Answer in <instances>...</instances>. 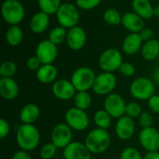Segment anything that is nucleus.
<instances>
[{"label": "nucleus", "instance_id": "1", "mask_svg": "<svg viewBox=\"0 0 159 159\" xmlns=\"http://www.w3.org/2000/svg\"><path fill=\"white\" fill-rule=\"evenodd\" d=\"M16 142L20 150L31 152L40 143V133L34 124H21L16 132Z\"/></svg>", "mask_w": 159, "mask_h": 159}, {"label": "nucleus", "instance_id": "2", "mask_svg": "<svg viewBox=\"0 0 159 159\" xmlns=\"http://www.w3.org/2000/svg\"><path fill=\"white\" fill-rule=\"evenodd\" d=\"M111 141V136L107 129L96 128L88 133L84 143L91 154L100 155L109 149Z\"/></svg>", "mask_w": 159, "mask_h": 159}, {"label": "nucleus", "instance_id": "3", "mask_svg": "<svg viewBox=\"0 0 159 159\" xmlns=\"http://www.w3.org/2000/svg\"><path fill=\"white\" fill-rule=\"evenodd\" d=\"M1 13L4 20L10 25H18L25 16L24 7L19 0H5L2 4Z\"/></svg>", "mask_w": 159, "mask_h": 159}, {"label": "nucleus", "instance_id": "4", "mask_svg": "<svg viewBox=\"0 0 159 159\" xmlns=\"http://www.w3.org/2000/svg\"><path fill=\"white\" fill-rule=\"evenodd\" d=\"M96 76L95 72L91 68L82 66L74 71L70 81L76 91H89L90 89H92Z\"/></svg>", "mask_w": 159, "mask_h": 159}, {"label": "nucleus", "instance_id": "5", "mask_svg": "<svg viewBox=\"0 0 159 159\" xmlns=\"http://www.w3.org/2000/svg\"><path fill=\"white\" fill-rule=\"evenodd\" d=\"M155 83L145 76L134 79L129 87V92L131 96L140 101H148L155 94Z\"/></svg>", "mask_w": 159, "mask_h": 159}, {"label": "nucleus", "instance_id": "6", "mask_svg": "<svg viewBox=\"0 0 159 159\" xmlns=\"http://www.w3.org/2000/svg\"><path fill=\"white\" fill-rule=\"evenodd\" d=\"M56 18L61 26L71 29L77 26L80 16L76 6L72 3H62L56 13Z\"/></svg>", "mask_w": 159, "mask_h": 159}, {"label": "nucleus", "instance_id": "7", "mask_svg": "<svg viewBox=\"0 0 159 159\" xmlns=\"http://www.w3.org/2000/svg\"><path fill=\"white\" fill-rule=\"evenodd\" d=\"M65 123L75 131H83L89 126V117L86 111L76 107L69 108L64 115Z\"/></svg>", "mask_w": 159, "mask_h": 159}, {"label": "nucleus", "instance_id": "8", "mask_svg": "<svg viewBox=\"0 0 159 159\" xmlns=\"http://www.w3.org/2000/svg\"><path fill=\"white\" fill-rule=\"evenodd\" d=\"M117 84V79L113 73L102 72L96 76L92 90L100 96H107L115 90Z\"/></svg>", "mask_w": 159, "mask_h": 159}, {"label": "nucleus", "instance_id": "9", "mask_svg": "<svg viewBox=\"0 0 159 159\" xmlns=\"http://www.w3.org/2000/svg\"><path fill=\"white\" fill-rule=\"evenodd\" d=\"M123 63V56L116 48H108L104 50L99 59V65L103 72L114 73L118 70Z\"/></svg>", "mask_w": 159, "mask_h": 159}, {"label": "nucleus", "instance_id": "10", "mask_svg": "<svg viewBox=\"0 0 159 159\" xmlns=\"http://www.w3.org/2000/svg\"><path fill=\"white\" fill-rule=\"evenodd\" d=\"M127 103L122 96L117 93H111L107 95L103 102V109L113 117L120 118L125 116Z\"/></svg>", "mask_w": 159, "mask_h": 159}, {"label": "nucleus", "instance_id": "11", "mask_svg": "<svg viewBox=\"0 0 159 159\" xmlns=\"http://www.w3.org/2000/svg\"><path fill=\"white\" fill-rule=\"evenodd\" d=\"M73 129L66 123L57 124L51 131V143L58 148L64 149L73 141Z\"/></svg>", "mask_w": 159, "mask_h": 159}, {"label": "nucleus", "instance_id": "12", "mask_svg": "<svg viewBox=\"0 0 159 159\" xmlns=\"http://www.w3.org/2000/svg\"><path fill=\"white\" fill-rule=\"evenodd\" d=\"M35 56L40 60L42 64H51L58 56V48L49 39L42 40L36 47Z\"/></svg>", "mask_w": 159, "mask_h": 159}, {"label": "nucleus", "instance_id": "13", "mask_svg": "<svg viewBox=\"0 0 159 159\" xmlns=\"http://www.w3.org/2000/svg\"><path fill=\"white\" fill-rule=\"evenodd\" d=\"M139 143L147 152H158L159 131L154 127L143 129L139 134Z\"/></svg>", "mask_w": 159, "mask_h": 159}, {"label": "nucleus", "instance_id": "14", "mask_svg": "<svg viewBox=\"0 0 159 159\" xmlns=\"http://www.w3.org/2000/svg\"><path fill=\"white\" fill-rule=\"evenodd\" d=\"M52 93L55 98L61 101H69L74 99L77 92L71 81L66 79H58L52 84Z\"/></svg>", "mask_w": 159, "mask_h": 159}, {"label": "nucleus", "instance_id": "15", "mask_svg": "<svg viewBox=\"0 0 159 159\" xmlns=\"http://www.w3.org/2000/svg\"><path fill=\"white\" fill-rule=\"evenodd\" d=\"M115 131L120 140L128 141L131 139L135 133V123L133 118L126 115L118 118L115 126Z\"/></svg>", "mask_w": 159, "mask_h": 159}, {"label": "nucleus", "instance_id": "16", "mask_svg": "<svg viewBox=\"0 0 159 159\" xmlns=\"http://www.w3.org/2000/svg\"><path fill=\"white\" fill-rule=\"evenodd\" d=\"M91 153L85 143L72 142L62 152L63 159H91Z\"/></svg>", "mask_w": 159, "mask_h": 159}, {"label": "nucleus", "instance_id": "17", "mask_svg": "<svg viewBox=\"0 0 159 159\" xmlns=\"http://www.w3.org/2000/svg\"><path fill=\"white\" fill-rule=\"evenodd\" d=\"M66 42L68 47L73 50H80L87 42V34L80 26H75L68 29Z\"/></svg>", "mask_w": 159, "mask_h": 159}, {"label": "nucleus", "instance_id": "18", "mask_svg": "<svg viewBox=\"0 0 159 159\" xmlns=\"http://www.w3.org/2000/svg\"><path fill=\"white\" fill-rule=\"evenodd\" d=\"M20 89L18 83L13 78L1 77L0 79V96L7 101L16 99L19 95Z\"/></svg>", "mask_w": 159, "mask_h": 159}, {"label": "nucleus", "instance_id": "19", "mask_svg": "<svg viewBox=\"0 0 159 159\" xmlns=\"http://www.w3.org/2000/svg\"><path fill=\"white\" fill-rule=\"evenodd\" d=\"M121 24L131 33H140L144 28V21L135 12H127L122 15Z\"/></svg>", "mask_w": 159, "mask_h": 159}, {"label": "nucleus", "instance_id": "20", "mask_svg": "<svg viewBox=\"0 0 159 159\" xmlns=\"http://www.w3.org/2000/svg\"><path fill=\"white\" fill-rule=\"evenodd\" d=\"M143 42L139 33H131L125 37L122 43V50L128 55H134L142 50Z\"/></svg>", "mask_w": 159, "mask_h": 159}, {"label": "nucleus", "instance_id": "21", "mask_svg": "<svg viewBox=\"0 0 159 159\" xmlns=\"http://www.w3.org/2000/svg\"><path fill=\"white\" fill-rule=\"evenodd\" d=\"M58 77V69L53 63L42 64L36 71V78L42 84H53Z\"/></svg>", "mask_w": 159, "mask_h": 159}, {"label": "nucleus", "instance_id": "22", "mask_svg": "<svg viewBox=\"0 0 159 159\" xmlns=\"http://www.w3.org/2000/svg\"><path fill=\"white\" fill-rule=\"evenodd\" d=\"M40 116V108L34 103L25 104L20 111V120L21 124H34Z\"/></svg>", "mask_w": 159, "mask_h": 159}, {"label": "nucleus", "instance_id": "23", "mask_svg": "<svg viewBox=\"0 0 159 159\" xmlns=\"http://www.w3.org/2000/svg\"><path fill=\"white\" fill-rule=\"evenodd\" d=\"M49 24V15L43 11L36 12L33 15L30 20V29L34 34L45 32Z\"/></svg>", "mask_w": 159, "mask_h": 159}, {"label": "nucleus", "instance_id": "24", "mask_svg": "<svg viewBox=\"0 0 159 159\" xmlns=\"http://www.w3.org/2000/svg\"><path fill=\"white\" fill-rule=\"evenodd\" d=\"M154 7L149 0H132L133 12L143 20H149L154 16Z\"/></svg>", "mask_w": 159, "mask_h": 159}, {"label": "nucleus", "instance_id": "25", "mask_svg": "<svg viewBox=\"0 0 159 159\" xmlns=\"http://www.w3.org/2000/svg\"><path fill=\"white\" fill-rule=\"evenodd\" d=\"M142 56L146 61H154L159 56V41L157 39H151L144 42L142 48Z\"/></svg>", "mask_w": 159, "mask_h": 159}, {"label": "nucleus", "instance_id": "26", "mask_svg": "<svg viewBox=\"0 0 159 159\" xmlns=\"http://www.w3.org/2000/svg\"><path fill=\"white\" fill-rule=\"evenodd\" d=\"M6 41L11 47L19 46L23 39L22 30L19 25H10L6 32Z\"/></svg>", "mask_w": 159, "mask_h": 159}, {"label": "nucleus", "instance_id": "27", "mask_svg": "<svg viewBox=\"0 0 159 159\" xmlns=\"http://www.w3.org/2000/svg\"><path fill=\"white\" fill-rule=\"evenodd\" d=\"M112 116L104 110H98L93 116V121L97 128L102 129H108L112 124Z\"/></svg>", "mask_w": 159, "mask_h": 159}, {"label": "nucleus", "instance_id": "28", "mask_svg": "<svg viewBox=\"0 0 159 159\" xmlns=\"http://www.w3.org/2000/svg\"><path fill=\"white\" fill-rule=\"evenodd\" d=\"M73 100L75 107L84 111L88 110L92 103V98L89 91H77Z\"/></svg>", "mask_w": 159, "mask_h": 159}, {"label": "nucleus", "instance_id": "29", "mask_svg": "<svg viewBox=\"0 0 159 159\" xmlns=\"http://www.w3.org/2000/svg\"><path fill=\"white\" fill-rule=\"evenodd\" d=\"M37 3L40 11H43L48 15L56 14L61 6V0H37Z\"/></svg>", "mask_w": 159, "mask_h": 159}, {"label": "nucleus", "instance_id": "30", "mask_svg": "<svg viewBox=\"0 0 159 159\" xmlns=\"http://www.w3.org/2000/svg\"><path fill=\"white\" fill-rule=\"evenodd\" d=\"M67 30L66 28L62 27V26H57L55 28H53L48 35V39L55 44L56 46H59L61 44H62L64 41H66V37H67Z\"/></svg>", "mask_w": 159, "mask_h": 159}, {"label": "nucleus", "instance_id": "31", "mask_svg": "<svg viewBox=\"0 0 159 159\" xmlns=\"http://www.w3.org/2000/svg\"><path fill=\"white\" fill-rule=\"evenodd\" d=\"M103 20L107 24L112 26H116L121 24L122 16L118 10L115 8H108L103 13Z\"/></svg>", "mask_w": 159, "mask_h": 159}, {"label": "nucleus", "instance_id": "32", "mask_svg": "<svg viewBox=\"0 0 159 159\" xmlns=\"http://www.w3.org/2000/svg\"><path fill=\"white\" fill-rule=\"evenodd\" d=\"M17 73V65L12 61H5L0 66V75L2 77L13 78Z\"/></svg>", "mask_w": 159, "mask_h": 159}, {"label": "nucleus", "instance_id": "33", "mask_svg": "<svg viewBox=\"0 0 159 159\" xmlns=\"http://www.w3.org/2000/svg\"><path fill=\"white\" fill-rule=\"evenodd\" d=\"M59 148L52 143H45L39 150V157L41 159H53Z\"/></svg>", "mask_w": 159, "mask_h": 159}, {"label": "nucleus", "instance_id": "34", "mask_svg": "<svg viewBox=\"0 0 159 159\" xmlns=\"http://www.w3.org/2000/svg\"><path fill=\"white\" fill-rule=\"evenodd\" d=\"M143 113L142 106L136 102H129L126 106V113L125 115L131 117V118H137L139 117Z\"/></svg>", "mask_w": 159, "mask_h": 159}, {"label": "nucleus", "instance_id": "35", "mask_svg": "<svg viewBox=\"0 0 159 159\" xmlns=\"http://www.w3.org/2000/svg\"><path fill=\"white\" fill-rule=\"evenodd\" d=\"M120 159H143L139 150L134 147H127L122 150Z\"/></svg>", "mask_w": 159, "mask_h": 159}, {"label": "nucleus", "instance_id": "36", "mask_svg": "<svg viewBox=\"0 0 159 159\" xmlns=\"http://www.w3.org/2000/svg\"><path fill=\"white\" fill-rule=\"evenodd\" d=\"M102 0H75L76 7L84 10H90L97 7Z\"/></svg>", "mask_w": 159, "mask_h": 159}, {"label": "nucleus", "instance_id": "37", "mask_svg": "<svg viewBox=\"0 0 159 159\" xmlns=\"http://www.w3.org/2000/svg\"><path fill=\"white\" fill-rule=\"evenodd\" d=\"M139 119V124L143 129L145 128H150L153 127L154 123V117L149 112H143L142 115L138 117Z\"/></svg>", "mask_w": 159, "mask_h": 159}, {"label": "nucleus", "instance_id": "38", "mask_svg": "<svg viewBox=\"0 0 159 159\" xmlns=\"http://www.w3.org/2000/svg\"><path fill=\"white\" fill-rule=\"evenodd\" d=\"M119 73L126 77H131L135 74V67L131 62L129 61H123L121 66L118 69Z\"/></svg>", "mask_w": 159, "mask_h": 159}, {"label": "nucleus", "instance_id": "39", "mask_svg": "<svg viewBox=\"0 0 159 159\" xmlns=\"http://www.w3.org/2000/svg\"><path fill=\"white\" fill-rule=\"evenodd\" d=\"M41 65H42V62L35 55L28 58L26 61V67L31 71H37L41 67Z\"/></svg>", "mask_w": 159, "mask_h": 159}, {"label": "nucleus", "instance_id": "40", "mask_svg": "<svg viewBox=\"0 0 159 159\" xmlns=\"http://www.w3.org/2000/svg\"><path fill=\"white\" fill-rule=\"evenodd\" d=\"M148 107L149 109L155 113L159 114V95L158 94H154L149 100H148Z\"/></svg>", "mask_w": 159, "mask_h": 159}, {"label": "nucleus", "instance_id": "41", "mask_svg": "<svg viewBox=\"0 0 159 159\" xmlns=\"http://www.w3.org/2000/svg\"><path fill=\"white\" fill-rule=\"evenodd\" d=\"M9 131H10V127H9L8 122L6 119L1 118L0 119V138L5 139L9 134Z\"/></svg>", "mask_w": 159, "mask_h": 159}, {"label": "nucleus", "instance_id": "42", "mask_svg": "<svg viewBox=\"0 0 159 159\" xmlns=\"http://www.w3.org/2000/svg\"><path fill=\"white\" fill-rule=\"evenodd\" d=\"M139 34L143 42L153 39V36H154V31L151 28H143Z\"/></svg>", "mask_w": 159, "mask_h": 159}, {"label": "nucleus", "instance_id": "43", "mask_svg": "<svg viewBox=\"0 0 159 159\" xmlns=\"http://www.w3.org/2000/svg\"><path fill=\"white\" fill-rule=\"evenodd\" d=\"M11 159H32V157H31L29 152H26L23 150H19L13 154Z\"/></svg>", "mask_w": 159, "mask_h": 159}, {"label": "nucleus", "instance_id": "44", "mask_svg": "<svg viewBox=\"0 0 159 159\" xmlns=\"http://www.w3.org/2000/svg\"><path fill=\"white\" fill-rule=\"evenodd\" d=\"M143 159H159V152H148Z\"/></svg>", "mask_w": 159, "mask_h": 159}, {"label": "nucleus", "instance_id": "45", "mask_svg": "<svg viewBox=\"0 0 159 159\" xmlns=\"http://www.w3.org/2000/svg\"><path fill=\"white\" fill-rule=\"evenodd\" d=\"M154 77H155V81L156 83L159 86V67L157 69H156L155 74H154Z\"/></svg>", "mask_w": 159, "mask_h": 159}, {"label": "nucleus", "instance_id": "46", "mask_svg": "<svg viewBox=\"0 0 159 159\" xmlns=\"http://www.w3.org/2000/svg\"><path fill=\"white\" fill-rule=\"evenodd\" d=\"M154 16L157 17L159 19V5L156 6V7H154Z\"/></svg>", "mask_w": 159, "mask_h": 159}]
</instances>
